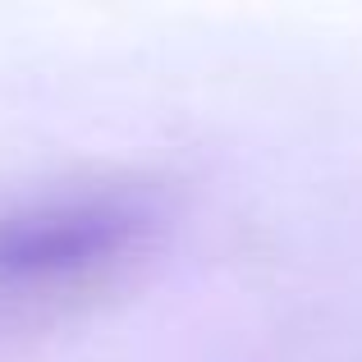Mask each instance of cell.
<instances>
[{"instance_id":"6da1fadb","label":"cell","mask_w":362,"mask_h":362,"mask_svg":"<svg viewBox=\"0 0 362 362\" xmlns=\"http://www.w3.org/2000/svg\"><path fill=\"white\" fill-rule=\"evenodd\" d=\"M170 202L138 175H78L0 197V330L101 303L156 257Z\"/></svg>"}]
</instances>
